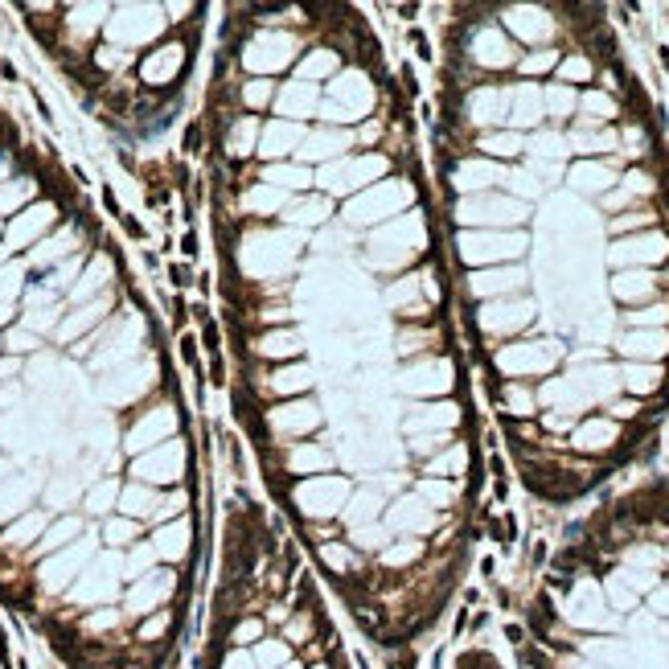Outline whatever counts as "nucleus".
<instances>
[{"label": "nucleus", "mask_w": 669, "mask_h": 669, "mask_svg": "<svg viewBox=\"0 0 669 669\" xmlns=\"http://www.w3.org/2000/svg\"><path fill=\"white\" fill-rule=\"evenodd\" d=\"M206 78L230 406L263 501L386 657L473 567L484 423L415 103L358 4H222Z\"/></svg>", "instance_id": "1"}, {"label": "nucleus", "mask_w": 669, "mask_h": 669, "mask_svg": "<svg viewBox=\"0 0 669 669\" xmlns=\"http://www.w3.org/2000/svg\"><path fill=\"white\" fill-rule=\"evenodd\" d=\"M197 669H354L337 604L246 480L226 493L214 526V587Z\"/></svg>", "instance_id": "4"}, {"label": "nucleus", "mask_w": 669, "mask_h": 669, "mask_svg": "<svg viewBox=\"0 0 669 669\" xmlns=\"http://www.w3.org/2000/svg\"><path fill=\"white\" fill-rule=\"evenodd\" d=\"M448 669H509L501 661V657H497V653H493V649H484V645H468V649H460V653H456L452 657V665Z\"/></svg>", "instance_id": "5"}, {"label": "nucleus", "mask_w": 669, "mask_h": 669, "mask_svg": "<svg viewBox=\"0 0 669 669\" xmlns=\"http://www.w3.org/2000/svg\"><path fill=\"white\" fill-rule=\"evenodd\" d=\"M427 168L505 456L587 501L669 419V132L608 8L452 4Z\"/></svg>", "instance_id": "2"}, {"label": "nucleus", "mask_w": 669, "mask_h": 669, "mask_svg": "<svg viewBox=\"0 0 669 669\" xmlns=\"http://www.w3.org/2000/svg\"><path fill=\"white\" fill-rule=\"evenodd\" d=\"M522 669H669V477L604 489L526 599Z\"/></svg>", "instance_id": "3"}]
</instances>
